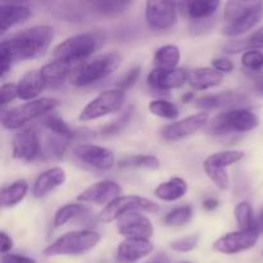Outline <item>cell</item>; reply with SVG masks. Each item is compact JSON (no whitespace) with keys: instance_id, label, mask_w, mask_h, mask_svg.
Returning <instances> with one entry per match:
<instances>
[{"instance_id":"cell-36","label":"cell","mask_w":263,"mask_h":263,"mask_svg":"<svg viewBox=\"0 0 263 263\" xmlns=\"http://www.w3.org/2000/svg\"><path fill=\"white\" fill-rule=\"evenodd\" d=\"M203 170L205 175L210 177L211 181L221 190H228L230 186V179L226 168H220V167L211 166V164L203 163Z\"/></svg>"},{"instance_id":"cell-8","label":"cell","mask_w":263,"mask_h":263,"mask_svg":"<svg viewBox=\"0 0 263 263\" xmlns=\"http://www.w3.org/2000/svg\"><path fill=\"white\" fill-rule=\"evenodd\" d=\"M123 102H125V91L120 89L105 90L82 108L79 120L81 122H89L117 113L122 108Z\"/></svg>"},{"instance_id":"cell-16","label":"cell","mask_w":263,"mask_h":263,"mask_svg":"<svg viewBox=\"0 0 263 263\" xmlns=\"http://www.w3.org/2000/svg\"><path fill=\"white\" fill-rule=\"evenodd\" d=\"M189 80V73L184 68L162 69L154 68L149 72L148 81L149 86L157 90H172L181 87Z\"/></svg>"},{"instance_id":"cell-28","label":"cell","mask_w":263,"mask_h":263,"mask_svg":"<svg viewBox=\"0 0 263 263\" xmlns=\"http://www.w3.org/2000/svg\"><path fill=\"white\" fill-rule=\"evenodd\" d=\"M28 192V184L25 180H18L9 186L2 189V207L12 208L22 202Z\"/></svg>"},{"instance_id":"cell-24","label":"cell","mask_w":263,"mask_h":263,"mask_svg":"<svg viewBox=\"0 0 263 263\" xmlns=\"http://www.w3.org/2000/svg\"><path fill=\"white\" fill-rule=\"evenodd\" d=\"M187 192V184L181 177H171L168 181L162 182L154 190V195L164 202H175L184 197Z\"/></svg>"},{"instance_id":"cell-21","label":"cell","mask_w":263,"mask_h":263,"mask_svg":"<svg viewBox=\"0 0 263 263\" xmlns=\"http://www.w3.org/2000/svg\"><path fill=\"white\" fill-rule=\"evenodd\" d=\"M32 15L30 8L20 4L0 5V32L5 33L9 28L23 25Z\"/></svg>"},{"instance_id":"cell-27","label":"cell","mask_w":263,"mask_h":263,"mask_svg":"<svg viewBox=\"0 0 263 263\" xmlns=\"http://www.w3.org/2000/svg\"><path fill=\"white\" fill-rule=\"evenodd\" d=\"M71 69L72 67L67 66V64L53 61L45 64L40 69V72L45 80L46 86H57V85H61L66 79H68Z\"/></svg>"},{"instance_id":"cell-29","label":"cell","mask_w":263,"mask_h":263,"mask_svg":"<svg viewBox=\"0 0 263 263\" xmlns=\"http://www.w3.org/2000/svg\"><path fill=\"white\" fill-rule=\"evenodd\" d=\"M180 57H181L180 49L176 45H164L156 51L153 63L156 68L175 69L179 68L177 64L180 62Z\"/></svg>"},{"instance_id":"cell-41","label":"cell","mask_w":263,"mask_h":263,"mask_svg":"<svg viewBox=\"0 0 263 263\" xmlns=\"http://www.w3.org/2000/svg\"><path fill=\"white\" fill-rule=\"evenodd\" d=\"M241 64L244 68L252 72L261 71L263 67V54L259 50L246 51L241 57Z\"/></svg>"},{"instance_id":"cell-43","label":"cell","mask_w":263,"mask_h":263,"mask_svg":"<svg viewBox=\"0 0 263 263\" xmlns=\"http://www.w3.org/2000/svg\"><path fill=\"white\" fill-rule=\"evenodd\" d=\"M18 98V86L14 84H3L0 87V104L5 107L8 103Z\"/></svg>"},{"instance_id":"cell-42","label":"cell","mask_w":263,"mask_h":263,"mask_svg":"<svg viewBox=\"0 0 263 263\" xmlns=\"http://www.w3.org/2000/svg\"><path fill=\"white\" fill-rule=\"evenodd\" d=\"M198 243H199V236L198 235H189L185 236V238H180L177 240H174L170 243L174 251L180 252V253H187V252H192L193 249L197 248Z\"/></svg>"},{"instance_id":"cell-10","label":"cell","mask_w":263,"mask_h":263,"mask_svg":"<svg viewBox=\"0 0 263 263\" xmlns=\"http://www.w3.org/2000/svg\"><path fill=\"white\" fill-rule=\"evenodd\" d=\"M177 20V4L174 2H146L145 21L154 31L171 28Z\"/></svg>"},{"instance_id":"cell-50","label":"cell","mask_w":263,"mask_h":263,"mask_svg":"<svg viewBox=\"0 0 263 263\" xmlns=\"http://www.w3.org/2000/svg\"><path fill=\"white\" fill-rule=\"evenodd\" d=\"M256 230L258 231L259 235L263 234V208L261 212L258 213V216L256 217Z\"/></svg>"},{"instance_id":"cell-37","label":"cell","mask_w":263,"mask_h":263,"mask_svg":"<svg viewBox=\"0 0 263 263\" xmlns=\"http://www.w3.org/2000/svg\"><path fill=\"white\" fill-rule=\"evenodd\" d=\"M71 139L66 138V136L55 135V134L50 133V135L46 138L45 148L48 151V154L50 157H55V158H61L63 157L64 152H66L67 146Z\"/></svg>"},{"instance_id":"cell-30","label":"cell","mask_w":263,"mask_h":263,"mask_svg":"<svg viewBox=\"0 0 263 263\" xmlns=\"http://www.w3.org/2000/svg\"><path fill=\"white\" fill-rule=\"evenodd\" d=\"M85 212H87V208L82 204L69 203V204L63 205V207L59 208V210L57 211L55 215H54V221H53L54 228L55 229L62 228V226H64L67 222L73 220V218L84 215Z\"/></svg>"},{"instance_id":"cell-49","label":"cell","mask_w":263,"mask_h":263,"mask_svg":"<svg viewBox=\"0 0 263 263\" xmlns=\"http://www.w3.org/2000/svg\"><path fill=\"white\" fill-rule=\"evenodd\" d=\"M218 207V200L215 198H210V199H205L203 202V208L205 211H213Z\"/></svg>"},{"instance_id":"cell-31","label":"cell","mask_w":263,"mask_h":263,"mask_svg":"<svg viewBox=\"0 0 263 263\" xmlns=\"http://www.w3.org/2000/svg\"><path fill=\"white\" fill-rule=\"evenodd\" d=\"M243 157V151H223L215 154H211V156L205 159L204 163L211 164V166L215 167H220V168H228L231 164L241 161Z\"/></svg>"},{"instance_id":"cell-40","label":"cell","mask_w":263,"mask_h":263,"mask_svg":"<svg viewBox=\"0 0 263 263\" xmlns=\"http://www.w3.org/2000/svg\"><path fill=\"white\" fill-rule=\"evenodd\" d=\"M251 2H229L226 4L225 10H223V18L228 22V25L240 17L251 7Z\"/></svg>"},{"instance_id":"cell-1","label":"cell","mask_w":263,"mask_h":263,"mask_svg":"<svg viewBox=\"0 0 263 263\" xmlns=\"http://www.w3.org/2000/svg\"><path fill=\"white\" fill-rule=\"evenodd\" d=\"M54 39V30L50 26H33L20 31L5 39L0 44V76L10 71L12 66L20 61H28L43 57L48 51Z\"/></svg>"},{"instance_id":"cell-54","label":"cell","mask_w":263,"mask_h":263,"mask_svg":"<svg viewBox=\"0 0 263 263\" xmlns=\"http://www.w3.org/2000/svg\"><path fill=\"white\" fill-rule=\"evenodd\" d=\"M182 263H185V262H182Z\"/></svg>"},{"instance_id":"cell-32","label":"cell","mask_w":263,"mask_h":263,"mask_svg":"<svg viewBox=\"0 0 263 263\" xmlns=\"http://www.w3.org/2000/svg\"><path fill=\"white\" fill-rule=\"evenodd\" d=\"M235 220L238 222L240 230H252L256 229V216H254L253 207L248 202H240L234 210Z\"/></svg>"},{"instance_id":"cell-51","label":"cell","mask_w":263,"mask_h":263,"mask_svg":"<svg viewBox=\"0 0 263 263\" xmlns=\"http://www.w3.org/2000/svg\"><path fill=\"white\" fill-rule=\"evenodd\" d=\"M254 84H256V89L263 94V76L256 77V79H254Z\"/></svg>"},{"instance_id":"cell-15","label":"cell","mask_w":263,"mask_h":263,"mask_svg":"<svg viewBox=\"0 0 263 263\" xmlns=\"http://www.w3.org/2000/svg\"><path fill=\"white\" fill-rule=\"evenodd\" d=\"M121 186L116 181L103 180L95 182L84 190L77 197V200L82 203H94V204H109L110 202L120 197Z\"/></svg>"},{"instance_id":"cell-44","label":"cell","mask_w":263,"mask_h":263,"mask_svg":"<svg viewBox=\"0 0 263 263\" xmlns=\"http://www.w3.org/2000/svg\"><path fill=\"white\" fill-rule=\"evenodd\" d=\"M140 71H141L140 66H136L134 67V68H131L130 71H128L127 73L120 80V82H118V89L125 91V90L130 89L131 86H134L135 82L138 81L139 76H140Z\"/></svg>"},{"instance_id":"cell-7","label":"cell","mask_w":263,"mask_h":263,"mask_svg":"<svg viewBox=\"0 0 263 263\" xmlns=\"http://www.w3.org/2000/svg\"><path fill=\"white\" fill-rule=\"evenodd\" d=\"M149 212L156 213L159 211V205L152 202L151 199L139 197V195H120L113 202L105 205L104 210L100 212V221L102 222H112L118 220L122 216L131 212Z\"/></svg>"},{"instance_id":"cell-18","label":"cell","mask_w":263,"mask_h":263,"mask_svg":"<svg viewBox=\"0 0 263 263\" xmlns=\"http://www.w3.org/2000/svg\"><path fill=\"white\" fill-rule=\"evenodd\" d=\"M154 247L149 239H125L117 248V261L134 263L153 252Z\"/></svg>"},{"instance_id":"cell-14","label":"cell","mask_w":263,"mask_h":263,"mask_svg":"<svg viewBox=\"0 0 263 263\" xmlns=\"http://www.w3.org/2000/svg\"><path fill=\"white\" fill-rule=\"evenodd\" d=\"M40 139L33 128H23L14 135L12 141V156L14 159L31 162L39 156Z\"/></svg>"},{"instance_id":"cell-34","label":"cell","mask_w":263,"mask_h":263,"mask_svg":"<svg viewBox=\"0 0 263 263\" xmlns=\"http://www.w3.org/2000/svg\"><path fill=\"white\" fill-rule=\"evenodd\" d=\"M193 217V207L190 205H182V207L175 208L171 212L167 213L164 217V223L170 228H179L184 226L192 220Z\"/></svg>"},{"instance_id":"cell-38","label":"cell","mask_w":263,"mask_h":263,"mask_svg":"<svg viewBox=\"0 0 263 263\" xmlns=\"http://www.w3.org/2000/svg\"><path fill=\"white\" fill-rule=\"evenodd\" d=\"M43 125L45 126L49 130V133H53L55 135L66 136V138L72 139L73 138V131L69 128V126L64 122L62 118H59L58 116L54 115H48L43 121Z\"/></svg>"},{"instance_id":"cell-13","label":"cell","mask_w":263,"mask_h":263,"mask_svg":"<svg viewBox=\"0 0 263 263\" xmlns=\"http://www.w3.org/2000/svg\"><path fill=\"white\" fill-rule=\"evenodd\" d=\"M73 153L81 162L102 171H107L115 166L113 152L103 146L94 144H80L74 148Z\"/></svg>"},{"instance_id":"cell-22","label":"cell","mask_w":263,"mask_h":263,"mask_svg":"<svg viewBox=\"0 0 263 263\" xmlns=\"http://www.w3.org/2000/svg\"><path fill=\"white\" fill-rule=\"evenodd\" d=\"M18 86V98L22 100H36L35 98L39 97L44 89L46 87L45 80H44L43 74L40 71H32L26 72L17 84Z\"/></svg>"},{"instance_id":"cell-48","label":"cell","mask_w":263,"mask_h":263,"mask_svg":"<svg viewBox=\"0 0 263 263\" xmlns=\"http://www.w3.org/2000/svg\"><path fill=\"white\" fill-rule=\"evenodd\" d=\"M0 241H2V247H0V251H2V254H8L13 248V240L9 235H8L5 231H2L0 233Z\"/></svg>"},{"instance_id":"cell-11","label":"cell","mask_w":263,"mask_h":263,"mask_svg":"<svg viewBox=\"0 0 263 263\" xmlns=\"http://www.w3.org/2000/svg\"><path fill=\"white\" fill-rule=\"evenodd\" d=\"M208 117H210L208 113L205 110H202V112L189 116L184 120L170 123V125L164 126L162 130V138L167 141H179L185 138H189L207 125Z\"/></svg>"},{"instance_id":"cell-46","label":"cell","mask_w":263,"mask_h":263,"mask_svg":"<svg viewBox=\"0 0 263 263\" xmlns=\"http://www.w3.org/2000/svg\"><path fill=\"white\" fill-rule=\"evenodd\" d=\"M130 110L128 112H126V115L123 116V117H121L120 120L116 121V122H113L112 125L107 126L105 128H103V133L105 134V135H113V134H116L117 131H120L121 128H122V126L125 125V122H127L128 117H130Z\"/></svg>"},{"instance_id":"cell-3","label":"cell","mask_w":263,"mask_h":263,"mask_svg":"<svg viewBox=\"0 0 263 263\" xmlns=\"http://www.w3.org/2000/svg\"><path fill=\"white\" fill-rule=\"evenodd\" d=\"M102 37L97 33L84 32L72 35L62 41L53 50V61L72 67L87 61L99 49Z\"/></svg>"},{"instance_id":"cell-5","label":"cell","mask_w":263,"mask_h":263,"mask_svg":"<svg viewBox=\"0 0 263 263\" xmlns=\"http://www.w3.org/2000/svg\"><path fill=\"white\" fill-rule=\"evenodd\" d=\"M58 105V100L54 98H41L15 107L2 115L3 127L8 130H21L32 121L48 116Z\"/></svg>"},{"instance_id":"cell-9","label":"cell","mask_w":263,"mask_h":263,"mask_svg":"<svg viewBox=\"0 0 263 263\" xmlns=\"http://www.w3.org/2000/svg\"><path fill=\"white\" fill-rule=\"evenodd\" d=\"M259 233L256 229L252 230H239L221 236L213 243V251L222 254H236L249 251L257 244Z\"/></svg>"},{"instance_id":"cell-17","label":"cell","mask_w":263,"mask_h":263,"mask_svg":"<svg viewBox=\"0 0 263 263\" xmlns=\"http://www.w3.org/2000/svg\"><path fill=\"white\" fill-rule=\"evenodd\" d=\"M263 17V4L262 3H252L251 7L243 13L239 18H236L234 22L225 26L222 33L226 36H240L243 33L248 32L252 28L256 27L257 23Z\"/></svg>"},{"instance_id":"cell-52","label":"cell","mask_w":263,"mask_h":263,"mask_svg":"<svg viewBox=\"0 0 263 263\" xmlns=\"http://www.w3.org/2000/svg\"><path fill=\"white\" fill-rule=\"evenodd\" d=\"M148 263H170L168 259L166 258V256H162V254H158L156 258H153L152 261H149Z\"/></svg>"},{"instance_id":"cell-26","label":"cell","mask_w":263,"mask_h":263,"mask_svg":"<svg viewBox=\"0 0 263 263\" xmlns=\"http://www.w3.org/2000/svg\"><path fill=\"white\" fill-rule=\"evenodd\" d=\"M263 49V27L257 30L248 37L241 39V40L231 41L223 46V51L228 54H236L240 51H249V50H258Z\"/></svg>"},{"instance_id":"cell-45","label":"cell","mask_w":263,"mask_h":263,"mask_svg":"<svg viewBox=\"0 0 263 263\" xmlns=\"http://www.w3.org/2000/svg\"><path fill=\"white\" fill-rule=\"evenodd\" d=\"M212 68L221 73H229L234 69V63L228 58H215L212 59Z\"/></svg>"},{"instance_id":"cell-25","label":"cell","mask_w":263,"mask_h":263,"mask_svg":"<svg viewBox=\"0 0 263 263\" xmlns=\"http://www.w3.org/2000/svg\"><path fill=\"white\" fill-rule=\"evenodd\" d=\"M180 5L184 8V12L190 18L203 21L215 14L216 10L220 7V2L217 0H189V2L181 3Z\"/></svg>"},{"instance_id":"cell-35","label":"cell","mask_w":263,"mask_h":263,"mask_svg":"<svg viewBox=\"0 0 263 263\" xmlns=\"http://www.w3.org/2000/svg\"><path fill=\"white\" fill-rule=\"evenodd\" d=\"M149 110L157 117L166 118V120H175L179 116V109L176 105L164 99L152 100L149 103Z\"/></svg>"},{"instance_id":"cell-23","label":"cell","mask_w":263,"mask_h":263,"mask_svg":"<svg viewBox=\"0 0 263 263\" xmlns=\"http://www.w3.org/2000/svg\"><path fill=\"white\" fill-rule=\"evenodd\" d=\"M223 74L221 72L216 71L215 68H210V67H199V68L193 69L189 72V82L190 86L195 90H204L213 89L222 84Z\"/></svg>"},{"instance_id":"cell-39","label":"cell","mask_w":263,"mask_h":263,"mask_svg":"<svg viewBox=\"0 0 263 263\" xmlns=\"http://www.w3.org/2000/svg\"><path fill=\"white\" fill-rule=\"evenodd\" d=\"M131 5L130 2H97L92 7L105 15H116L125 12Z\"/></svg>"},{"instance_id":"cell-2","label":"cell","mask_w":263,"mask_h":263,"mask_svg":"<svg viewBox=\"0 0 263 263\" xmlns=\"http://www.w3.org/2000/svg\"><path fill=\"white\" fill-rule=\"evenodd\" d=\"M121 55L117 53H105L81 62L71 69L68 82L73 86L85 87L109 76L120 67Z\"/></svg>"},{"instance_id":"cell-4","label":"cell","mask_w":263,"mask_h":263,"mask_svg":"<svg viewBox=\"0 0 263 263\" xmlns=\"http://www.w3.org/2000/svg\"><path fill=\"white\" fill-rule=\"evenodd\" d=\"M99 241L100 235L92 230L69 231L46 247L44 254L46 257L80 256L94 249Z\"/></svg>"},{"instance_id":"cell-53","label":"cell","mask_w":263,"mask_h":263,"mask_svg":"<svg viewBox=\"0 0 263 263\" xmlns=\"http://www.w3.org/2000/svg\"><path fill=\"white\" fill-rule=\"evenodd\" d=\"M192 98H193V94H192V92H189V94H187V95H185V97L182 98V100H184L185 103H187V102H189L190 99H192Z\"/></svg>"},{"instance_id":"cell-20","label":"cell","mask_w":263,"mask_h":263,"mask_svg":"<svg viewBox=\"0 0 263 263\" xmlns=\"http://www.w3.org/2000/svg\"><path fill=\"white\" fill-rule=\"evenodd\" d=\"M246 95L240 92L234 91H225L220 94L205 95V97L198 98L195 105L198 108H202L205 112L210 109H216V108H225V107H236L241 105L247 102Z\"/></svg>"},{"instance_id":"cell-33","label":"cell","mask_w":263,"mask_h":263,"mask_svg":"<svg viewBox=\"0 0 263 263\" xmlns=\"http://www.w3.org/2000/svg\"><path fill=\"white\" fill-rule=\"evenodd\" d=\"M121 166L134 167V168L157 170L161 166V162L156 156H152V154H138V156L127 157L126 159L121 161Z\"/></svg>"},{"instance_id":"cell-12","label":"cell","mask_w":263,"mask_h":263,"mask_svg":"<svg viewBox=\"0 0 263 263\" xmlns=\"http://www.w3.org/2000/svg\"><path fill=\"white\" fill-rule=\"evenodd\" d=\"M117 230L126 239H151L154 231L151 220L140 212H131L118 218Z\"/></svg>"},{"instance_id":"cell-6","label":"cell","mask_w":263,"mask_h":263,"mask_svg":"<svg viewBox=\"0 0 263 263\" xmlns=\"http://www.w3.org/2000/svg\"><path fill=\"white\" fill-rule=\"evenodd\" d=\"M258 126V118L252 110L244 108L220 113L211 122L210 131L213 135H228L231 133H249Z\"/></svg>"},{"instance_id":"cell-19","label":"cell","mask_w":263,"mask_h":263,"mask_svg":"<svg viewBox=\"0 0 263 263\" xmlns=\"http://www.w3.org/2000/svg\"><path fill=\"white\" fill-rule=\"evenodd\" d=\"M66 182V172L61 167H53L37 176L32 185V195L37 199L44 198L54 189Z\"/></svg>"},{"instance_id":"cell-47","label":"cell","mask_w":263,"mask_h":263,"mask_svg":"<svg viewBox=\"0 0 263 263\" xmlns=\"http://www.w3.org/2000/svg\"><path fill=\"white\" fill-rule=\"evenodd\" d=\"M2 263H36V261L35 259L30 258V257L8 253L2 257Z\"/></svg>"}]
</instances>
